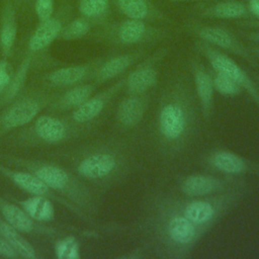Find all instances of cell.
Returning a JSON list of instances; mask_svg holds the SVG:
<instances>
[{"label": "cell", "instance_id": "cell-1", "mask_svg": "<svg viewBox=\"0 0 259 259\" xmlns=\"http://www.w3.org/2000/svg\"><path fill=\"white\" fill-rule=\"evenodd\" d=\"M247 186L201 197L156 194L146 207L142 231L158 256L187 258L198 242L245 198Z\"/></svg>", "mask_w": 259, "mask_h": 259}, {"label": "cell", "instance_id": "cell-2", "mask_svg": "<svg viewBox=\"0 0 259 259\" xmlns=\"http://www.w3.org/2000/svg\"><path fill=\"white\" fill-rule=\"evenodd\" d=\"M159 149L166 158H175L191 144L197 130L198 115L194 95L183 78L165 88L157 110Z\"/></svg>", "mask_w": 259, "mask_h": 259}, {"label": "cell", "instance_id": "cell-3", "mask_svg": "<svg viewBox=\"0 0 259 259\" xmlns=\"http://www.w3.org/2000/svg\"><path fill=\"white\" fill-rule=\"evenodd\" d=\"M132 169L131 156L121 149H103L90 153L78 165V173L94 182H115Z\"/></svg>", "mask_w": 259, "mask_h": 259}, {"label": "cell", "instance_id": "cell-4", "mask_svg": "<svg viewBox=\"0 0 259 259\" xmlns=\"http://www.w3.org/2000/svg\"><path fill=\"white\" fill-rule=\"evenodd\" d=\"M102 38L118 46H136L156 42L168 36L167 29L149 21L125 18L114 23H105Z\"/></svg>", "mask_w": 259, "mask_h": 259}, {"label": "cell", "instance_id": "cell-5", "mask_svg": "<svg viewBox=\"0 0 259 259\" xmlns=\"http://www.w3.org/2000/svg\"><path fill=\"white\" fill-rule=\"evenodd\" d=\"M194 47L199 54L205 57L211 66L212 71L221 73L235 81L259 107V86L247 74V72L238 65L237 62H235L222 50L217 49L200 39L195 40Z\"/></svg>", "mask_w": 259, "mask_h": 259}, {"label": "cell", "instance_id": "cell-6", "mask_svg": "<svg viewBox=\"0 0 259 259\" xmlns=\"http://www.w3.org/2000/svg\"><path fill=\"white\" fill-rule=\"evenodd\" d=\"M188 32L193 34L197 39H200L217 49L228 52L232 55L240 57L256 66V58L252 55L249 47L245 46L232 31L229 29L210 24H202L195 21H190L185 24Z\"/></svg>", "mask_w": 259, "mask_h": 259}, {"label": "cell", "instance_id": "cell-7", "mask_svg": "<svg viewBox=\"0 0 259 259\" xmlns=\"http://www.w3.org/2000/svg\"><path fill=\"white\" fill-rule=\"evenodd\" d=\"M205 169L222 175L244 177L252 175L259 178V160L247 158L229 149L218 148L208 151L201 158Z\"/></svg>", "mask_w": 259, "mask_h": 259}, {"label": "cell", "instance_id": "cell-8", "mask_svg": "<svg viewBox=\"0 0 259 259\" xmlns=\"http://www.w3.org/2000/svg\"><path fill=\"white\" fill-rule=\"evenodd\" d=\"M247 185L243 177L213 175L207 173H192L182 176L178 181L181 193L189 197L210 196L227 192Z\"/></svg>", "mask_w": 259, "mask_h": 259}, {"label": "cell", "instance_id": "cell-9", "mask_svg": "<svg viewBox=\"0 0 259 259\" xmlns=\"http://www.w3.org/2000/svg\"><path fill=\"white\" fill-rule=\"evenodd\" d=\"M167 55V49L161 48L153 54L144 57L138 65L124 77L127 94H145L154 88L159 78V65Z\"/></svg>", "mask_w": 259, "mask_h": 259}, {"label": "cell", "instance_id": "cell-10", "mask_svg": "<svg viewBox=\"0 0 259 259\" xmlns=\"http://www.w3.org/2000/svg\"><path fill=\"white\" fill-rule=\"evenodd\" d=\"M71 13V4L69 2H63L50 18L38 21V24L28 39L27 48L29 53L40 52L48 48L57 37H60L64 26L70 20Z\"/></svg>", "mask_w": 259, "mask_h": 259}, {"label": "cell", "instance_id": "cell-11", "mask_svg": "<svg viewBox=\"0 0 259 259\" xmlns=\"http://www.w3.org/2000/svg\"><path fill=\"white\" fill-rule=\"evenodd\" d=\"M192 74L196 97L199 102L200 111L205 121H209L213 111V80L210 73L199 60H192Z\"/></svg>", "mask_w": 259, "mask_h": 259}, {"label": "cell", "instance_id": "cell-12", "mask_svg": "<svg viewBox=\"0 0 259 259\" xmlns=\"http://www.w3.org/2000/svg\"><path fill=\"white\" fill-rule=\"evenodd\" d=\"M147 55L148 51L145 49H138L127 53L115 55L106 59L105 61H101L93 76L98 83L109 81L123 74L128 68L138 64V62Z\"/></svg>", "mask_w": 259, "mask_h": 259}, {"label": "cell", "instance_id": "cell-13", "mask_svg": "<svg viewBox=\"0 0 259 259\" xmlns=\"http://www.w3.org/2000/svg\"><path fill=\"white\" fill-rule=\"evenodd\" d=\"M124 86V77L116 81L109 88L99 93L96 96L88 98L81 105L77 106L73 111V119L79 123H85L95 119L99 116L110 100L121 90Z\"/></svg>", "mask_w": 259, "mask_h": 259}, {"label": "cell", "instance_id": "cell-14", "mask_svg": "<svg viewBox=\"0 0 259 259\" xmlns=\"http://www.w3.org/2000/svg\"><path fill=\"white\" fill-rule=\"evenodd\" d=\"M149 105V95L128 94L118 104L116 120L125 130L136 127L144 118Z\"/></svg>", "mask_w": 259, "mask_h": 259}, {"label": "cell", "instance_id": "cell-15", "mask_svg": "<svg viewBox=\"0 0 259 259\" xmlns=\"http://www.w3.org/2000/svg\"><path fill=\"white\" fill-rule=\"evenodd\" d=\"M0 48L2 54L10 55L17 36V4L14 0H3L0 7Z\"/></svg>", "mask_w": 259, "mask_h": 259}, {"label": "cell", "instance_id": "cell-16", "mask_svg": "<svg viewBox=\"0 0 259 259\" xmlns=\"http://www.w3.org/2000/svg\"><path fill=\"white\" fill-rule=\"evenodd\" d=\"M126 18L145 21H167L168 17L151 0H110Z\"/></svg>", "mask_w": 259, "mask_h": 259}, {"label": "cell", "instance_id": "cell-17", "mask_svg": "<svg viewBox=\"0 0 259 259\" xmlns=\"http://www.w3.org/2000/svg\"><path fill=\"white\" fill-rule=\"evenodd\" d=\"M197 15L222 20L240 19L246 17L249 13L248 6L242 2L234 0L214 1L213 4L200 5L196 11Z\"/></svg>", "mask_w": 259, "mask_h": 259}, {"label": "cell", "instance_id": "cell-18", "mask_svg": "<svg viewBox=\"0 0 259 259\" xmlns=\"http://www.w3.org/2000/svg\"><path fill=\"white\" fill-rule=\"evenodd\" d=\"M40 104L35 99H24L11 106L2 117L5 128H14L29 123L39 112Z\"/></svg>", "mask_w": 259, "mask_h": 259}, {"label": "cell", "instance_id": "cell-19", "mask_svg": "<svg viewBox=\"0 0 259 259\" xmlns=\"http://www.w3.org/2000/svg\"><path fill=\"white\" fill-rule=\"evenodd\" d=\"M101 61H95L88 64L73 65L57 69L48 75V80L56 85H74L84 80L88 75L94 74Z\"/></svg>", "mask_w": 259, "mask_h": 259}, {"label": "cell", "instance_id": "cell-20", "mask_svg": "<svg viewBox=\"0 0 259 259\" xmlns=\"http://www.w3.org/2000/svg\"><path fill=\"white\" fill-rule=\"evenodd\" d=\"M110 0H78V11L92 25H103L110 14Z\"/></svg>", "mask_w": 259, "mask_h": 259}, {"label": "cell", "instance_id": "cell-21", "mask_svg": "<svg viewBox=\"0 0 259 259\" xmlns=\"http://www.w3.org/2000/svg\"><path fill=\"white\" fill-rule=\"evenodd\" d=\"M21 206L32 220L50 222L55 218L54 205L47 196L32 195L22 200Z\"/></svg>", "mask_w": 259, "mask_h": 259}, {"label": "cell", "instance_id": "cell-22", "mask_svg": "<svg viewBox=\"0 0 259 259\" xmlns=\"http://www.w3.org/2000/svg\"><path fill=\"white\" fill-rule=\"evenodd\" d=\"M37 136L49 143H57L66 136V127L64 123L56 117L50 115L39 116L34 124Z\"/></svg>", "mask_w": 259, "mask_h": 259}, {"label": "cell", "instance_id": "cell-23", "mask_svg": "<svg viewBox=\"0 0 259 259\" xmlns=\"http://www.w3.org/2000/svg\"><path fill=\"white\" fill-rule=\"evenodd\" d=\"M36 175L49 188L55 190H61L70 184L71 177L68 173L55 165H44L34 170Z\"/></svg>", "mask_w": 259, "mask_h": 259}, {"label": "cell", "instance_id": "cell-24", "mask_svg": "<svg viewBox=\"0 0 259 259\" xmlns=\"http://www.w3.org/2000/svg\"><path fill=\"white\" fill-rule=\"evenodd\" d=\"M9 178L22 190L32 194V195H50L49 188L36 175L24 172V171H15L7 172Z\"/></svg>", "mask_w": 259, "mask_h": 259}, {"label": "cell", "instance_id": "cell-25", "mask_svg": "<svg viewBox=\"0 0 259 259\" xmlns=\"http://www.w3.org/2000/svg\"><path fill=\"white\" fill-rule=\"evenodd\" d=\"M0 233L3 238L10 244V246L15 250L18 256L24 258H35V250L30 245V243L19 234V231L11 227L7 223L0 224Z\"/></svg>", "mask_w": 259, "mask_h": 259}, {"label": "cell", "instance_id": "cell-26", "mask_svg": "<svg viewBox=\"0 0 259 259\" xmlns=\"http://www.w3.org/2000/svg\"><path fill=\"white\" fill-rule=\"evenodd\" d=\"M1 212L6 223L21 233H29L33 230L32 219L23 208L11 203H1Z\"/></svg>", "mask_w": 259, "mask_h": 259}, {"label": "cell", "instance_id": "cell-27", "mask_svg": "<svg viewBox=\"0 0 259 259\" xmlns=\"http://www.w3.org/2000/svg\"><path fill=\"white\" fill-rule=\"evenodd\" d=\"M92 28V23L79 15L69 20L64 26L60 37L65 40H75L86 36Z\"/></svg>", "mask_w": 259, "mask_h": 259}, {"label": "cell", "instance_id": "cell-28", "mask_svg": "<svg viewBox=\"0 0 259 259\" xmlns=\"http://www.w3.org/2000/svg\"><path fill=\"white\" fill-rule=\"evenodd\" d=\"M30 63H31V54L27 55L22 60L16 73L13 75L11 82L9 83V85L6 89V99H12L22 89V87L25 83L27 74H28Z\"/></svg>", "mask_w": 259, "mask_h": 259}, {"label": "cell", "instance_id": "cell-29", "mask_svg": "<svg viewBox=\"0 0 259 259\" xmlns=\"http://www.w3.org/2000/svg\"><path fill=\"white\" fill-rule=\"evenodd\" d=\"M95 86L92 84H83L69 90L62 99V104L65 107L76 108L91 97Z\"/></svg>", "mask_w": 259, "mask_h": 259}, {"label": "cell", "instance_id": "cell-30", "mask_svg": "<svg viewBox=\"0 0 259 259\" xmlns=\"http://www.w3.org/2000/svg\"><path fill=\"white\" fill-rule=\"evenodd\" d=\"M55 253L59 259H78L81 256L79 243L72 236L58 241L55 245Z\"/></svg>", "mask_w": 259, "mask_h": 259}, {"label": "cell", "instance_id": "cell-31", "mask_svg": "<svg viewBox=\"0 0 259 259\" xmlns=\"http://www.w3.org/2000/svg\"><path fill=\"white\" fill-rule=\"evenodd\" d=\"M212 80L214 91L219 92L224 96H236L243 91L242 88L235 81L221 73L213 71Z\"/></svg>", "mask_w": 259, "mask_h": 259}, {"label": "cell", "instance_id": "cell-32", "mask_svg": "<svg viewBox=\"0 0 259 259\" xmlns=\"http://www.w3.org/2000/svg\"><path fill=\"white\" fill-rule=\"evenodd\" d=\"M33 6L38 21L50 18L55 12V0H34Z\"/></svg>", "mask_w": 259, "mask_h": 259}, {"label": "cell", "instance_id": "cell-33", "mask_svg": "<svg viewBox=\"0 0 259 259\" xmlns=\"http://www.w3.org/2000/svg\"><path fill=\"white\" fill-rule=\"evenodd\" d=\"M13 75H14V71L10 63L6 59L1 60L0 61V92L7 89Z\"/></svg>", "mask_w": 259, "mask_h": 259}, {"label": "cell", "instance_id": "cell-34", "mask_svg": "<svg viewBox=\"0 0 259 259\" xmlns=\"http://www.w3.org/2000/svg\"><path fill=\"white\" fill-rule=\"evenodd\" d=\"M0 255L7 258L18 257V254L15 252V250L10 246V244L4 238L0 239Z\"/></svg>", "mask_w": 259, "mask_h": 259}, {"label": "cell", "instance_id": "cell-35", "mask_svg": "<svg viewBox=\"0 0 259 259\" xmlns=\"http://www.w3.org/2000/svg\"><path fill=\"white\" fill-rule=\"evenodd\" d=\"M248 10L252 15L259 18V0H249Z\"/></svg>", "mask_w": 259, "mask_h": 259}, {"label": "cell", "instance_id": "cell-36", "mask_svg": "<svg viewBox=\"0 0 259 259\" xmlns=\"http://www.w3.org/2000/svg\"><path fill=\"white\" fill-rule=\"evenodd\" d=\"M246 38L256 42L259 45V31H250V32H246L243 34Z\"/></svg>", "mask_w": 259, "mask_h": 259}, {"label": "cell", "instance_id": "cell-37", "mask_svg": "<svg viewBox=\"0 0 259 259\" xmlns=\"http://www.w3.org/2000/svg\"><path fill=\"white\" fill-rule=\"evenodd\" d=\"M249 50H250V52L252 53V55H253L257 60H259V46L249 47Z\"/></svg>", "mask_w": 259, "mask_h": 259}, {"label": "cell", "instance_id": "cell-38", "mask_svg": "<svg viewBox=\"0 0 259 259\" xmlns=\"http://www.w3.org/2000/svg\"><path fill=\"white\" fill-rule=\"evenodd\" d=\"M171 2H213L217 0H168Z\"/></svg>", "mask_w": 259, "mask_h": 259}, {"label": "cell", "instance_id": "cell-39", "mask_svg": "<svg viewBox=\"0 0 259 259\" xmlns=\"http://www.w3.org/2000/svg\"><path fill=\"white\" fill-rule=\"evenodd\" d=\"M14 1H15V3L17 4V6L19 7V6H21V5H25V4L30 3L31 0H14Z\"/></svg>", "mask_w": 259, "mask_h": 259}, {"label": "cell", "instance_id": "cell-40", "mask_svg": "<svg viewBox=\"0 0 259 259\" xmlns=\"http://www.w3.org/2000/svg\"><path fill=\"white\" fill-rule=\"evenodd\" d=\"M258 85H259V78H258Z\"/></svg>", "mask_w": 259, "mask_h": 259}]
</instances>
